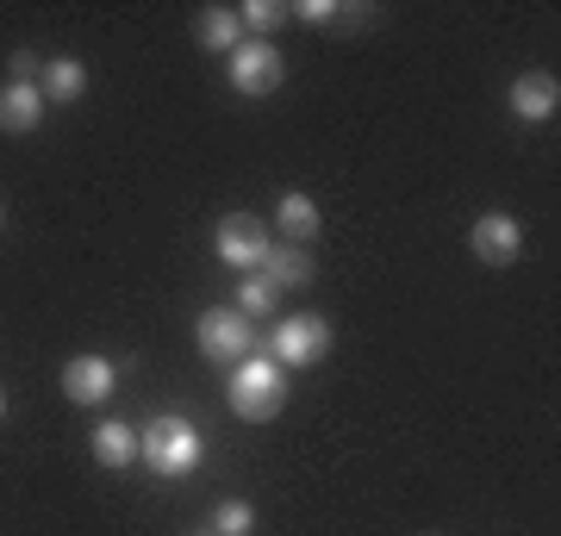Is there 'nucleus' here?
Returning <instances> with one entry per match:
<instances>
[{"instance_id":"20e7f679","label":"nucleus","mask_w":561,"mask_h":536,"mask_svg":"<svg viewBox=\"0 0 561 536\" xmlns=\"http://www.w3.org/2000/svg\"><path fill=\"white\" fill-rule=\"evenodd\" d=\"M324 356H331V318L319 312H294L268 331V362H280V368H312Z\"/></svg>"},{"instance_id":"2eb2a0df","label":"nucleus","mask_w":561,"mask_h":536,"mask_svg":"<svg viewBox=\"0 0 561 536\" xmlns=\"http://www.w3.org/2000/svg\"><path fill=\"white\" fill-rule=\"evenodd\" d=\"M262 275L275 281V294H287V287H306V281H312V256H306L300 243H275V250L262 256Z\"/></svg>"},{"instance_id":"7ed1b4c3","label":"nucleus","mask_w":561,"mask_h":536,"mask_svg":"<svg viewBox=\"0 0 561 536\" xmlns=\"http://www.w3.org/2000/svg\"><path fill=\"white\" fill-rule=\"evenodd\" d=\"M194 343H201L206 362H219V368H238V362L256 356V324L238 312V306H206L201 324H194Z\"/></svg>"},{"instance_id":"f03ea898","label":"nucleus","mask_w":561,"mask_h":536,"mask_svg":"<svg viewBox=\"0 0 561 536\" xmlns=\"http://www.w3.org/2000/svg\"><path fill=\"white\" fill-rule=\"evenodd\" d=\"M225 406L243 418V424H268V418L287 406V368L268 356H250L231 368V380H225Z\"/></svg>"},{"instance_id":"412c9836","label":"nucleus","mask_w":561,"mask_h":536,"mask_svg":"<svg viewBox=\"0 0 561 536\" xmlns=\"http://www.w3.org/2000/svg\"><path fill=\"white\" fill-rule=\"evenodd\" d=\"M0 418H7V387H0Z\"/></svg>"},{"instance_id":"39448f33","label":"nucleus","mask_w":561,"mask_h":536,"mask_svg":"<svg viewBox=\"0 0 561 536\" xmlns=\"http://www.w3.org/2000/svg\"><path fill=\"white\" fill-rule=\"evenodd\" d=\"M213 250H219V262H231L238 275H250V269H262V256L275 250V238H268V225H262L256 213H225L219 231H213Z\"/></svg>"},{"instance_id":"f8f14e48","label":"nucleus","mask_w":561,"mask_h":536,"mask_svg":"<svg viewBox=\"0 0 561 536\" xmlns=\"http://www.w3.org/2000/svg\"><path fill=\"white\" fill-rule=\"evenodd\" d=\"M94 461H101V468H131V461H138V424L101 418V424H94Z\"/></svg>"},{"instance_id":"1a4fd4ad","label":"nucleus","mask_w":561,"mask_h":536,"mask_svg":"<svg viewBox=\"0 0 561 536\" xmlns=\"http://www.w3.org/2000/svg\"><path fill=\"white\" fill-rule=\"evenodd\" d=\"M556 106H561V81L549 76V69H530V76L512 81V113H518V119L542 125V119H556Z\"/></svg>"},{"instance_id":"5701e85b","label":"nucleus","mask_w":561,"mask_h":536,"mask_svg":"<svg viewBox=\"0 0 561 536\" xmlns=\"http://www.w3.org/2000/svg\"><path fill=\"white\" fill-rule=\"evenodd\" d=\"M201 536H219V531H201Z\"/></svg>"},{"instance_id":"6ab92c4d","label":"nucleus","mask_w":561,"mask_h":536,"mask_svg":"<svg viewBox=\"0 0 561 536\" xmlns=\"http://www.w3.org/2000/svg\"><path fill=\"white\" fill-rule=\"evenodd\" d=\"M294 20H306V25H337L343 7H331V0H300V7H294Z\"/></svg>"},{"instance_id":"dca6fc26","label":"nucleus","mask_w":561,"mask_h":536,"mask_svg":"<svg viewBox=\"0 0 561 536\" xmlns=\"http://www.w3.org/2000/svg\"><path fill=\"white\" fill-rule=\"evenodd\" d=\"M231 306H238L250 324H256V318H268V312L280 306V294H275V281L262 275V269H250V275L238 281V299H231Z\"/></svg>"},{"instance_id":"a211bd4d","label":"nucleus","mask_w":561,"mask_h":536,"mask_svg":"<svg viewBox=\"0 0 561 536\" xmlns=\"http://www.w3.org/2000/svg\"><path fill=\"white\" fill-rule=\"evenodd\" d=\"M213 531H219V536H250V531H256V505H250V499H219Z\"/></svg>"},{"instance_id":"6e6552de","label":"nucleus","mask_w":561,"mask_h":536,"mask_svg":"<svg viewBox=\"0 0 561 536\" xmlns=\"http://www.w3.org/2000/svg\"><path fill=\"white\" fill-rule=\"evenodd\" d=\"M113 380H119V368L106 356H76L62 368V394L76 399V406H106L113 399Z\"/></svg>"},{"instance_id":"4be33fe9","label":"nucleus","mask_w":561,"mask_h":536,"mask_svg":"<svg viewBox=\"0 0 561 536\" xmlns=\"http://www.w3.org/2000/svg\"><path fill=\"white\" fill-rule=\"evenodd\" d=\"M0 225H7V206H0Z\"/></svg>"},{"instance_id":"f3484780","label":"nucleus","mask_w":561,"mask_h":536,"mask_svg":"<svg viewBox=\"0 0 561 536\" xmlns=\"http://www.w3.org/2000/svg\"><path fill=\"white\" fill-rule=\"evenodd\" d=\"M238 20H243V38H268L275 25L294 20V7H280V0H250V7H238Z\"/></svg>"},{"instance_id":"f257e3e1","label":"nucleus","mask_w":561,"mask_h":536,"mask_svg":"<svg viewBox=\"0 0 561 536\" xmlns=\"http://www.w3.org/2000/svg\"><path fill=\"white\" fill-rule=\"evenodd\" d=\"M201 456H206V443H201V431H194L181 412H157L138 431V461H150V475H162V480L194 475Z\"/></svg>"},{"instance_id":"9b49d317","label":"nucleus","mask_w":561,"mask_h":536,"mask_svg":"<svg viewBox=\"0 0 561 536\" xmlns=\"http://www.w3.org/2000/svg\"><path fill=\"white\" fill-rule=\"evenodd\" d=\"M319 225H324V213H319V199L312 194H300V187H287V194H280V206H275V231L287 243H312L319 238Z\"/></svg>"},{"instance_id":"423d86ee","label":"nucleus","mask_w":561,"mask_h":536,"mask_svg":"<svg viewBox=\"0 0 561 536\" xmlns=\"http://www.w3.org/2000/svg\"><path fill=\"white\" fill-rule=\"evenodd\" d=\"M225 69H231V88H238V94H250V100L275 94L280 76H287V62H280V50L268 38H243L238 50L225 57Z\"/></svg>"},{"instance_id":"0eeeda50","label":"nucleus","mask_w":561,"mask_h":536,"mask_svg":"<svg viewBox=\"0 0 561 536\" xmlns=\"http://www.w3.org/2000/svg\"><path fill=\"white\" fill-rule=\"evenodd\" d=\"M468 250H474L486 269H512L518 250H524V225L512 219V213H481L474 231H468Z\"/></svg>"},{"instance_id":"aec40b11","label":"nucleus","mask_w":561,"mask_h":536,"mask_svg":"<svg viewBox=\"0 0 561 536\" xmlns=\"http://www.w3.org/2000/svg\"><path fill=\"white\" fill-rule=\"evenodd\" d=\"M7 69H13V81H32V88H38L44 57H38V50H13V62H7Z\"/></svg>"},{"instance_id":"4468645a","label":"nucleus","mask_w":561,"mask_h":536,"mask_svg":"<svg viewBox=\"0 0 561 536\" xmlns=\"http://www.w3.org/2000/svg\"><path fill=\"white\" fill-rule=\"evenodd\" d=\"M81 88H88V69H81L76 57H50L38 76V94L44 106H69V100H81Z\"/></svg>"},{"instance_id":"9d476101","label":"nucleus","mask_w":561,"mask_h":536,"mask_svg":"<svg viewBox=\"0 0 561 536\" xmlns=\"http://www.w3.org/2000/svg\"><path fill=\"white\" fill-rule=\"evenodd\" d=\"M38 119H44V94L32 81H7V88H0V132H7V138H32Z\"/></svg>"},{"instance_id":"ddd939ff","label":"nucleus","mask_w":561,"mask_h":536,"mask_svg":"<svg viewBox=\"0 0 561 536\" xmlns=\"http://www.w3.org/2000/svg\"><path fill=\"white\" fill-rule=\"evenodd\" d=\"M194 38H201V50H219V57H231V50L243 44L238 7H206L201 20H194Z\"/></svg>"}]
</instances>
